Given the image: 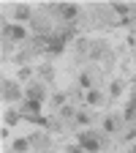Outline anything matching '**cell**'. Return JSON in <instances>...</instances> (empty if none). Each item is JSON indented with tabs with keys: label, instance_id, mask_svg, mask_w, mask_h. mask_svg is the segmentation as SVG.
<instances>
[{
	"label": "cell",
	"instance_id": "obj_1",
	"mask_svg": "<svg viewBox=\"0 0 136 153\" xmlns=\"http://www.w3.org/2000/svg\"><path fill=\"white\" fill-rule=\"evenodd\" d=\"M79 142H82V148L87 153H98V140H95V137H90V134H79Z\"/></svg>",
	"mask_w": 136,
	"mask_h": 153
},
{
	"label": "cell",
	"instance_id": "obj_2",
	"mask_svg": "<svg viewBox=\"0 0 136 153\" xmlns=\"http://www.w3.org/2000/svg\"><path fill=\"white\" fill-rule=\"evenodd\" d=\"M3 36H11V38H16V41H22V38H25L27 33H25V27H16V25H6V27H3Z\"/></svg>",
	"mask_w": 136,
	"mask_h": 153
},
{
	"label": "cell",
	"instance_id": "obj_3",
	"mask_svg": "<svg viewBox=\"0 0 136 153\" xmlns=\"http://www.w3.org/2000/svg\"><path fill=\"white\" fill-rule=\"evenodd\" d=\"M16 96H19V90H16V85L14 82H3V99H16Z\"/></svg>",
	"mask_w": 136,
	"mask_h": 153
},
{
	"label": "cell",
	"instance_id": "obj_4",
	"mask_svg": "<svg viewBox=\"0 0 136 153\" xmlns=\"http://www.w3.org/2000/svg\"><path fill=\"white\" fill-rule=\"evenodd\" d=\"M57 11H60L65 19H74L76 16V6H57Z\"/></svg>",
	"mask_w": 136,
	"mask_h": 153
},
{
	"label": "cell",
	"instance_id": "obj_5",
	"mask_svg": "<svg viewBox=\"0 0 136 153\" xmlns=\"http://www.w3.org/2000/svg\"><path fill=\"white\" fill-rule=\"evenodd\" d=\"M25 112H27V115H38V112H41V104L30 99V101H27V107H25Z\"/></svg>",
	"mask_w": 136,
	"mask_h": 153
},
{
	"label": "cell",
	"instance_id": "obj_6",
	"mask_svg": "<svg viewBox=\"0 0 136 153\" xmlns=\"http://www.w3.org/2000/svg\"><path fill=\"white\" fill-rule=\"evenodd\" d=\"M30 99H33V101H41V99H44V90H41V88H30Z\"/></svg>",
	"mask_w": 136,
	"mask_h": 153
},
{
	"label": "cell",
	"instance_id": "obj_7",
	"mask_svg": "<svg viewBox=\"0 0 136 153\" xmlns=\"http://www.w3.org/2000/svg\"><path fill=\"white\" fill-rule=\"evenodd\" d=\"M133 115H136V101H131V104L125 107V118H128V120H133Z\"/></svg>",
	"mask_w": 136,
	"mask_h": 153
},
{
	"label": "cell",
	"instance_id": "obj_8",
	"mask_svg": "<svg viewBox=\"0 0 136 153\" xmlns=\"http://www.w3.org/2000/svg\"><path fill=\"white\" fill-rule=\"evenodd\" d=\"M87 101H90V104H98V101H101V96L95 93V90H90V93H87Z\"/></svg>",
	"mask_w": 136,
	"mask_h": 153
},
{
	"label": "cell",
	"instance_id": "obj_9",
	"mask_svg": "<svg viewBox=\"0 0 136 153\" xmlns=\"http://www.w3.org/2000/svg\"><path fill=\"white\" fill-rule=\"evenodd\" d=\"M16 16H19V19H27V16H30V11H27L25 6H19V8H16Z\"/></svg>",
	"mask_w": 136,
	"mask_h": 153
},
{
	"label": "cell",
	"instance_id": "obj_10",
	"mask_svg": "<svg viewBox=\"0 0 136 153\" xmlns=\"http://www.w3.org/2000/svg\"><path fill=\"white\" fill-rule=\"evenodd\" d=\"M27 145H30L27 140H16V142H14V148H16V150H27Z\"/></svg>",
	"mask_w": 136,
	"mask_h": 153
},
{
	"label": "cell",
	"instance_id": "obj_11",
	"mask_svg": "<svg viewBox=\"0 0 136 153\" xmlns=\"http://www.w3.org/2000/svg\"><path fill=\"white\" fill-rule=\"evenodd\" d=\"M104 128H106V131H114V120H112V118H106V123H104Z\"/></svg>",
	"mask_w": 136,
	"mask_h": 153
},
{
	"label": "cell",
	"instance_id": "obj_12",
	"mask_svg": "<svg viewBox=\"0 0 136 153\" xmlns=\"http://www.w3.org/2000/svg\"><path fill=\"white\" fill-rule=\"evenodd\" d=\"M68 153H82V145H74V148H68Z\"/></svg>",
	"mask_w": 136,
	"mask_h": 153
},
{
	"label": "cell",
	"instance_id": "obj_13",
	"mask_svg": "<svg viewBox=\"0 0 136 153\" xmlns=\"http://www.w3.org/2000/svg\"><path fill=\"white\" fill-rule=\"evenodd\" d=\"M133 101H136V99H133Z\"/></svg>",
	"mask_w": 136,
	"mask_h": 153
},
{
	"label": "cell",
	"instance_id": "obj_14",
	"mask_svg": "<svg viewBox=\"0 0 136 153\" xmlns=\"http://www.w3.org/2000/svg\"><path fill=\"white\" fill-rule=\"evenodd\" d=\"M133 153H136V150H133Z\"/></svg>",
	"mask_w": 136,
	"mask_h": 153
}]
</instances>
